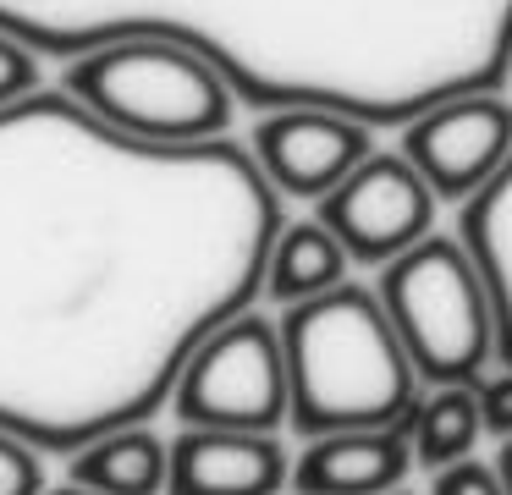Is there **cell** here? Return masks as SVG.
Segmentation results:
<instances>
[{
	"instance_id": "obj_1",
	"label": "cell",
	"mask_w": 512,
	"mask_h": 495,
	"mask_svg": "<svg viewBox=\"0 0 512 495\" xmlns=\"http://www.w3.org/2000/svg\"><path fill=\"white\" fill-rule=\"evenodd\" d=\"M281 198L243 143H138L67 94L0 110V429L61 451L149 424L265 292Z\"/></svg>"
},
{
	"instance_id": "obj_2",
	"label": "cell",
	"mask_w": 512,
	"mask_h": 495,
	"mask_svg": "<svg viewBox=\"0 0 512 495\" xmlns=\"http://www.w3.org/2000/svg\"><path fill=\"white\" fill-rule=\"evenodd\" d=\"M287 363V424L303 440L397 429L419 402V374L369 286L342 281L276 319Z\"/></svg>"
},
{
	"instance_id": "obj_3",
	"label": "cell",
	"mask_w": 512,
	"mask_h": 495,
	"mask_svg": "<svg viewBox=\"0 0 512 495\" xmlns=\"http://www.w3.org/2000/svg\"><path fill=\"white\" fill-rule=\"evenodd\" d=\"M61 94L83 105L100 127L138 143H215L232 132L237 88L215 61H204L182 39H111L72 55L61 72Z\"/></svg>"
},
{
	"instance_id": "obj_4",
	"label": "cell",
	"mask_w": 512,
	"mask_h": 495,
	"mask_svg": "<svg viewBox=\"0 0 512 495\" xmlns=\"http://www.w3.org/2000/svg\"><path fill=\"white\" fill-rule=\"evenodd\" d=\"M413 374L430 385H474L496 358L490 303L457 237H424L380 270L375 286Z\"/></svg>"
},
{
	"instance_id": "obj_5",
	"label": "cell",
	"mask_w": 512,
	"mask_h": 495,
	"mask_svg": "<svg viewBox=\"0 0 512 495\" xmlns=\"http://www.w3.org/2000/svg\"><path fill=\"white\" fill-rule=\"evenodd\" d=\"M171 413L182 429H232V435H276L287 424V363H281L276 319L259 308L226 319L199 341L171 385Z\"/></svg>"
},
{
	"instance_id": "obj_6",
	"label": "cell",
	"mask_w": 512,
	"mask_h": 495,
	"mask_svg": "<svg viewBox=\"0 0 512 495\" xmlns=\"http://www.w3.org/2000/svg\"><path fill=\"white\" fill-rule=\"evenodd\" d=\"M314 220L342 242L347 264H380L386 270L413 242L430 237L435 193L419 182V171L402 154L375 149L364 165L347 171V182H336L320 198V215Z\"/></svg>"
},
{
	"instance_id": "obj_7",
	"label": "cell",
	"mask_w": 512,
	"mask_h": 495,
	"mask_svg": "<svg viewBox=\"0 0 512 495\" xmlns=\"http://www.w3.org/2000/svg\"><path fill=\"white\" fill-rule=\"evenodd\" d=\"M402 160L419 182L452 204H468L501 165L512 160V105L501 94H457L419 110L402 127Z\"/></svg>"
},
{
	"instance_id": "obj_8",
	"label": "cell",
	"mask_w": 512,
	"mask_h": 495,
	"mask_svg": "<svg viewBox=\"0 0 512 495\" xmlns=\"http://www.w3.org/2000/svg\"><path fill=\"white\" fill-rule=\"evenodd\" d=\"M369 154H375L369 127L336 116V110H265L248 132V160L259 165L276 198H314L320 204Z\"/></svg>"
},
{
	"instance_id": "obj_9",
	"label": "cell",
	"mask_w": 512,
	"mask_h": 495,
	"mask_svg": "<svg viewBox=\"0 0 512 495\" xmlns=\"http://www.w3.org/2000/svg\"><path fill=\"white\" fill-rule=\"evenodd\" d=\"M287 468L276 435L182 429L166 440V495H281Z\"/></svg>"
},
{
	"instance_id": "obj_10",
	"label": "cell",
	"mask_w": 512,
	"mask_h": 495,
	"mask_svg": "<svg viewBox=\"0 0 512 495\" xmlns=\"http://www.w3.org/2000/svg\"><path fill=\"white\" fill-rule=\"evenodd\" d=\"M413 468L408 424L397 429H347L303 446L287 468L292 495H397Z\"/></svg>"
},
{
	"instance_id": "obj_11",
	"label": "cell",
	"mask_w": 512,
	"mask_h": 495,
	"mask_svg": "<svg viewBox=\"0 0 512 495\" xmlns=\"http://www.w3.org/2000/svg\"><path fill=\"white\" fill-rule=\"evenodd\" d=\"M457 242L474 264L496 330V363L512 369V160L479 187L457 215Z\"/></svg>"
},
{
	"instance_id": "obj_12",
	"label": "cell",
	"mask_w": 512,
	"mask_h": 495,
	"mask_svg": "<svg viewBox=\"0 0 512 495\" xmlns=\"http://www.w3.org/2000/svg\"><path fill=\"white\" fill-rule=\"evenodd\" d=\"M67 484L83 495H166V440L127 424L67 457Z\"/></svg>"
},
{
	"instance_id": "obj_13",
	"label": "cell",
	"mask_w": 512,
	"mask_h": 495,
	"mask_svg": "<svg viewBox=\"0 0 512 495\" xmlns=\"http://www.w3.org/2000/svg\"><path fill=\"white\" fill-rule=\"evenodd\" d=\"M347 281V253L320 220H292L276 231L265 259V297L281 308H298L309 297H325Z\"/></svg>"
},
{
	"instance_id": "obj_14",
	"label": "cell",
	"mask_w": 512,
	"mask_h": 495,
	"mask_svg": "<svg viewBox=\"0 0 512 495\" xmlns=\"http://www.w3.org/2000/svg\"><path fill=\"white\" fill-rule=\"evenodd\" d=\"M479 407L474 385H435L430 396H419L408 413V451L419 468L441 473L452 462H468L479 446Z\"/></svg>"
},
{
	"instance_id": "obj_15",
	"label": "cell",
	"mask_w": 512,
	"mask_h": 495,
	"mask_svg": "<svg viewBox=\"0 0 512 495\" xmlns=\"http://www.w3.org/2000/svg\"><path fill=\"white\" fill-rule=\"evenodd\" d=\"M0 495H45V451L0 429Z\"/></svg>"
},
{
	"instance_id": "obj_16",
	"label": "cell",
	"mask_w": 512,
	"mask_h": 495,
	"mask_svg": "<svg viewBox=\"0 0 512 495\" xmlns=\"http://www.w3.org/2000/svg\"><path fill=\"white\" fill-rule=\"evenodd\" d=\"M28 94H39V50H28L12 33H0V110Z\"/></svg>"
},
{
	"instance_id": "obj_17",
	"label": "cell",
	"mask_w": 512,
	"mask_h": 495,
	"mask_svg": "<svg viewBox=\"0 0 512 495\" xmlns=\"http://www.w3.org/2000/svg\"><path fill=\"white\" fill-rule=\"evenodd\" d=\"M474 407H479V429L496 440H512V369L479 374L474 380Z\"/></svg>"
},
{
	"instance_id": "obj_18",
	"label": "cell",
	"mask_w": 512,
	"mask_h": 495,
	"mask_svg": "<svg viewBox=\"0 0 512 495\" xmlns=\"http://www.w3.org/2000/svg\"><path fill=\"white\" fill-rule=\"evenodd\" d=\"M430 495H501V479L490 462L468 457V462H452V468L430 473Z\"/></svg>"
},
{
	"instance_id": "obj_19",
	"label": "cell",
	"mask_w": 512,
	"mask_h": 495,
	"mask_svg": "<svg viewBox=\"0 0 512 495\" xmlns=\"http://www.w3.org/2000/svg\"><path fill=\"white\" fill-rule=\"evenodd\" d=\"M496 479H501V495H512V440H501V457H496Z\"/></svg>"
},
{
	"instance_id": "obj_20",
	"label": "cell",
	"mask_w": 512,
	"mask_h": 495,
	"mask_svg": "<svg viewBox=\"0 0 512 495\" xmlns=\"http://www.w3.org/2000/svg\"><path fill=\"white\" fill-rule=\"evenodd\" d=\"M507 77H512V17H507Z\"/></svg>"
},
{
	"instance_id": "obj_21",
	"label": "cell",
	"mask_w": 512,
	"mask_h": 495,
	"mask_svg": "<svg viewBox=\"0 0 512 495\" xmlns=\"http://www.w3.org/2000/svg\"><path fill=\"white\" fill-rule=\"evenodd\" d=\"M45 495H83V490H72V484H61V490H45Z\"/></svg>"
},
{
	"instance_id": "obj_22",
	"label": "cell",
	"mask_w": 512,
	"mask_h": 495,
	"mask_svg": "<svg viewBox=\"0 0 512 495\" xmlns=\"http://www.w3.org/2000/svg\"><path fill=\"white\" fill-rule=\"evenodd\" d=\"M397 495H402V490H397Z\"/></svg>"
}]
</instances>
